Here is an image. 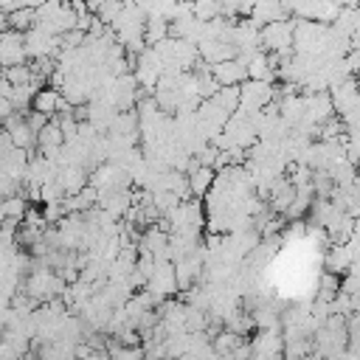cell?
Here are the masks:
<instances>
[{
    "instance_id": "cell-4",
    "label": "cell",
    "mask_w": 360,
    "mask_h": 360,
    "mask_svg": "<svg viewBox=\"0 0 360 360\" xmlns=\"http://www.w3.org/2000/svg\"><path fill=\"white\" fill-rule=\"evenodd\" d=\"M25 59H28V56H25L22 34H20V31H6V34H0V70L25 65Z\"/></svg>"
},
{
    "instance_id": "cell-2",
    "label": "cell",
    "mask_w": 360,
    "mask_h": 360,
    "mask_svg": "<svg viewBox=\"0 0 360 360\" xmlns=\"http://www.w3.org/2000/svg\"><path fill=\"white\" fill-rule=\"evenodd\" d=\"M22 42H25V56L34 59V62H42V59H53L59 53V37L42 31V28H28L22 34Z\"/></svg>"
},
{
    "instance_id": "cell-8",
    "label": "cell",
    "mask_w": 360,
    "mask_h": 360,
    "mask_svg": "<svg viewBox=\"0 0 360 360\" xmlns=\"http://www.w3.org/2000/svg\"><path fill=\"white\" fill-rule=\"evenodd\" d=\"M191 11L200 22H211L219 17V0H191Z\"/></svg>"
},
{
    "instance_id": "cell-7",
    "label": "cell",
    "mask_w": 360,
    "mask_h": 360,
    "mask_svg": "<svg viewBox=\"0 0 360 360\" xmlns=\"http://www.w3.org/2000/svg\"><path fill=\"white\" fill-rule=\"evenodd\" d=\"M287 17V11H284V6H281V0H256L253 3V11H250V22L253 25H270V22H278V20H284Z\"/></svg>"
},
{
    "instance_id": "cell-1",
    "label": "cell",
    "mask_w": 360,
    "mask_h": 360,
    "mask_svg": "<svg viewBox=\"0 0 360 360\" xmlns=\"http://www.w3.org/2000/svg\"><path fill=\"white\" fill-rule=\"evenodd\" d=\"M292 34H295V20H278V22H270V25H262L259 28V42H262V51L267 53H292Z\"/></svg>"
},
{
    "instance_id": "cell-6",
    "label": "cell",
    "mask_w": 360,
    "mask_h": 360,
    "mask_svg": "<svg viewBox=\"0 0 360 360\" xmlns=\"http://www.w3.org/2000/svg\"><path fill=\"white\" fill-rule=\"evenodd\" d=\"M186 180H188V194L200 200V197H205L211 191V186L217 180V172L211 166H200L197 160H191V169H188Z\"/></svg>"
},
{
    "instance_id": "cell-3",
    "label": "cell",
    "mask_w": 360,
    "mask_h": 360,
    "mask_svg": "<svg viewBox=\"0 0 360 360\" xmlns=\"http://www.w3.org/2000/svg\"><path fill=\"white\" fill-rule=\"evenodd\" d=\"M31 110L45 115V118H59L65 112H73V107L65 101V96L59 93V87H39L31 98Z\"/></svg>"
},
{
    "instance_id": "cell-5",
    "label": "cell",
    "mask_w": 360,
    "mask_h": 360,
    "mask_svg": "<svg viewBox=\"0 0 360 360\" xmlns=\"http://www.w3.org/2000/svg\"><path fill=\"white\" fill-rule=\"evenodd\" d=\"M211 76L219 87H239L242 82H248V65L233 56V59H225L219 65H211Z\"/></svg>"
}]
</instances>
